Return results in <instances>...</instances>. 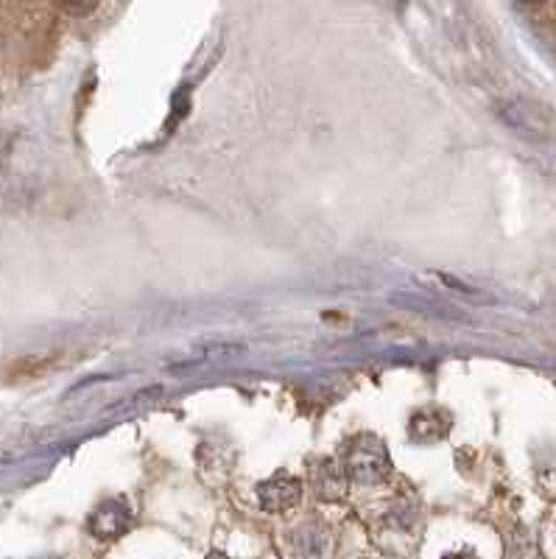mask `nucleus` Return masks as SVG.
<instances>
[{"instance_id": "1", "label": "nucleus", "mask_w": 556, "mask_h": 559, "mask_svg": "<svg viewBox=\"0 0 556 559\" xmlns=\"http://www.w3.org/2000/svg\"><path fill=\"white\" fill-rule=\"evenodd\" d=\"M299 495H302V487H299L297 478L291 476H274L272 481L260 484L258 490L260 506L266 512H285V509L297 506Z\"/></svg>"}, {"instance_id": "2", "label": "nucleus", "mask_w": 556, "mask_h": 559, "mask_svg": "<svg viewBox=\"0 0 556 559\" xmlns=\"http://www.w3.org/2000/svg\"><path fill=\"white\" fill-rule=\"evenodd\" d=\"M59 3V9L70 17H87V14H93L98 9V3L101 0H56Z\"/></svg>"}, {"instance_id": "3", "label": "nucleus", "mask_w": 556, "mask_h": 559, "mask_svg": "<svg viewBox=\"0 0 556 559\" xmlns=\"http://www.w3.org/2000/svg\"><path fill=\"white\" fill-rule=\"evenodd\" d=\"M380 3H383V6H389V9H400L406 0H380Z\"/></svg>"}, {"instance_id": "4", "label": "nucleus", "mask_w": 556, "mask_h": 559, "mask_svg": "<svg viewBox=\"0 0 556 559\" xmlns=\"http://www.w3.org/2000/svg\"><path fill=\"white\" fill-rule=\"evenodd\" d=\"M523 3H540V0H523Z\"/></svg>"}]
</instances>
